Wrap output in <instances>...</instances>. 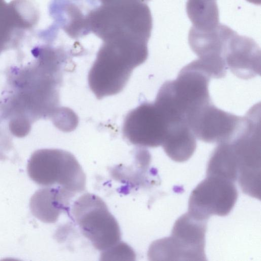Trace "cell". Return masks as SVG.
<instances>
[{
	"mask_svg": "<svg viewBox=\"0 0 261 261\" xmlns=\"http://www.w3.org/2000/svg\"><path fill=\"white\" fill-rule=\"evenodd\" d=\"M32 53L31 63L9 70L0 99V122L7 125L9 137L26 136L40 119L54 123L67 109L60 106L59 89L69 55L49 43L35 47Z\"/></svg>",
	"mask_w": 261,
	"mask_h": 261,
	"instance_id": "cell-1",
	"label": "cell"
},
{
	"mask_svg": "<svg viewBox=\"0 0 261 261\" xmlns=\"http://www.w3.org/2000/svg\"><path fill=\"white\" fill-rule=\"evenodd\" d=\"M91 13L90 29L104 42H148L152 20L142 0H99Z\"/></svg>",
	"mask_w": 261,
	"mask_h": 261,
	"instance_id": "cell-2",
	"label": "cell"
},
{
	"mask_svg": "<svg viewBox=\"0 0 261 261\" xmlns=\"http://www.w3.org/2000/svg\"><path fill=\"white\" fill-rule=\"evenodd\" d=\"M211 76L198 60L183 67L177 78L165 82L154 102L171 118L187 120L211 101L208 85Z\"/></svg>",
	"mask_w": 261,
	"mask_h": 261,
	"instance_id": "cell-3",
	"label": "cell"
},
{
	"mask_svg": "<svg viewBox=\"0 0 261 261\" xmlns=\"http://www.w3.org/2000/svg\"><path fill=\"white\" fill-rule=\"evenodd\" d=\"M237 162L238 177L242 191L260 197V105L256 103L244 115L243 124L229 140Z\"/></svg>",
	"mask_w": 261,
	"mask_h": 261,
	"instance_id": "cell-4",
	"label": "cell"
},
{
	"mask_svg": "<svg viewBox=\"0 0 261 261\" xmlns=\"http://www.w3.org/2000/svg\"><path fill=\"white\" fill-rule=\"evenodd\" d=\"M27 170L30 177L40 186H57L74 195L86 189V174L75 157L67 151L36 150L29 161Z\"/></svg>",
	"mask_w": 261,
	"mask_h": 261,
	"instance_id": "cell-5",
	"label": "cell"
},
{
	"mask_svg": "<svg viewBox=\"0 0 261 261\" xmlns=\"http://www.w3.org/2000/svg\"><path fill=\"white\" fill-rule=\"evenodd\" d=\"M206 221L188 213L175 222L171 235L153 242L148 252L149 260H204Z\"/></svg>",
	"mask_w": 261,
	"mask_h": 261,
	"instance_id": "cell-6",
	"label": "cell"
},
{
	"mask_svg": "<svg viewBox=\"0 0 261 261\" xmlns=\"http://www.w3.org/2000/svg\"><path fill=\"white\" fill-rule=\"evenodd\" d=\"M71 214L83 235L96 249L105 251L120 241L119 224L98 196L82 195L74 202Z\"/></svg>",
	"mask_w": 261,
	"mask_h": 261,
	"instance_id": "cell-7",
	"label": "cell"
},
{
	"mask_svg": "<svg viewBox=\"0 0 261 261\" xmlns=\"http://www.w3.org/2000/svg\"><path fill=\"white\" fill-rule=\"evenodd\" d=\"M237 198L233 182L207 176L192 192L188 213L195 219L204 221L212 215L226 216L231 211Z\"/></svg>",
	"mask_w": 261,
	"mask_h": 261,
	"instance_id": "cell-8",
	"label": "cell"
},
{
	"mask_svg": "<svg viewBox=\"0 0 261 261\" xmlns=\"http://www.w3.org/2000/svg\"><path fill=\"white\" fill-rule=\"evenodd\" d=\"M167 122L153 102H144L130 111L122 126L123 137L133 144L148 147L162 146L167 132Z\"/></svg>",
	"mask_w": 261,
	"mask_h": 261,
	"instance_id": "cell-9",
	"label": "cell"
},
{
	"mask_svg": "<svg viewBox=\"0 0 261 261\" xmlns=\"http://www.w3.org/2000/svg\"><path fill=\"white\" fill-rule=\"evenodd\" d=\"M235 33L221 23L207 31L191 28L188 36L190 46L211 78L221 79L225 76L227 69L223 53L227 42Z\"/></svg>",
	"mask_w": 261,
	"mask_h": 261,
	"instance_id": "cell-10",
	"label": "cell"
},
{
	"mask_svg": "<svg viewBox=\"0 0 261 261\" xmlns=\"http://www.w3.org/2000/svg\"><path fill=\"white\" fill-rule=\"evenodd\" d=\"M39 19V11L32 0H0V54L16 47L25 33L33 29Z\"/></svg>",
	"mask_w": 261,
	"mask_h": 261,
	"instance_id": "cell-11",
	"label": "cell"
},
{
	"mask_svg": "<svg viewBox=\"0 0 261 261\" xmlns=\"http://www.w3.org/2000/svg\"><path fill=\"white\" fill-rule=\"evenodd\" d=\"M187 121L196 138L206 143H221L231 139L241 127L243 116L223 111L212 101L197 110Z\"/></svg>",
	"mask_w": 261,
	"mask_h": 261,
	"instance_id": "cell-12",
	"label": "cell"
},
{
	"mask_svg": "<svg viewBox=\"0 0 261 261\" xmlns=\"http://www.w3.org/2000/svg\"><path fill=\"white\" fill-rule=\"evenodd\" d=\"M99 3V0H53L49 11L55 24L76 39L91 33L90 14Z\"/></svg>",
	"mask_w": 261,
	"mask_h": 261,
	"instance_id": "cell-13",
	"label": "cell"
},
{
	"mask_svg": "<svg viewBox=\"0 0 261 261\" xmlns=\"http://www.w3.org/2000/svg\"><path fill=\"white\" fill-rule=\"evenodd\" d=\"M223 59L227 69L240 79L248 80L260 75V47L250 38L236 32L226 44Z\"/></svg>",
	"mask_w": 261,
	"mask_h": 261,
	"instance_id": "cell-14",
	"label": "cell"
},
{
	"mask_svg": "<svg viewBox=\"0 0 261 261\" xmlns=\"http://www.w3.org/2000/svg\"><path fill=\"white\" fill-rule=\"evenodd\" d=\"M75 195L60 187H46L33 195L30 208L32 214L41 221L54 223L62 213L68 210Z\"/></svg>",
	"mask_w": 261,
	"mask_h": 261,
	"instance_id": "cell-15",
	"label": "cell"
},
{
	"mask_svg": "<svg viewBox=\"0 0 261 261\" xmlns=\"http://www.w3.org/2000/svg\"><path fill=\"white\" fill-rule=\"evenodd\" d=\"M207 176L219 177L234 182L238 177L236 154L230 141L219 143L208 162Z\"/></svg>",
	"mask_w": 261,
	"mask_h": 261,
	"instance_id": "cell-16",
	"label": "cell"
},
{
	"mask_svg": "<svg viewBox=\"0 0 261 261\" xmlns=\"http://www.w3.org/2000/svg\"><path fill=\"white\" fill-rule=\"evenodd\" d=\"M186 11L195 28L207 31L219 23L218 7L214 0H188Z\"/></svg>",
	"mask_w": 261,
	"mask_h": 261,
	"instance_id": "cell-17",
	"label": "cell"
},
{
	"mask_svg": "<svg viewBox=\"0 0 261 261\" xmlns=\"http://www.w3.org/2000/svg\"><path fill=\"white\" fill-rule=\"evenodd\" d=\"M101 260L112 259L113 257H123V259L134 260L135 254L131 248L124 243L118 242L112 247L102 251Z\"/></svg>",
	"mask_w": 261,
	"mask_h": 261,
	"instance_id": "cell-18",
	"label": "cell"
},
{
	"mask_svg": "<svg viewBox=\"0 0 261 261\" xmlns=\"http://www.w3.org/2000/svg\"><path fill=\"white\" fill-rule=\"evenodd\" d=\"M248 2H249L251 3H253L254 4H260V0H247Z\"/></svg>",
	"mask_w": 261,
	"mask_h": 261,
	"instance_id": "cell-19",
	"label": "cell"
},
{
	"mask_svg": "<svg viewBox=\"0 0 261 261\" xmlns=\"http://www.w3.org/2000/svg\"><path fill=\"white\" fill-rule=\"evenodd\" d=\"M143 1H144V2H145L146 1H149V0H142Z\"/></svg>",
	"mask_w": 261,
	"mask_h": 261,
	"instance_id": "cell-20",
	"label": "cell"
},
{
	"mask_svg": "<svg viewBox=\"0 0 261 261\" xmlns=\"http://www.w3.org/2000/svg\"><path fill=\"white\" fill-rule=\"evenodd\" d=\"M214 1H216V0H214Z\"/></svg>",
	"mask_w": 261,
	"mask_h": 261,
	"instance_id": "cell-21",
	"label": "cell"
}]
</instances>
